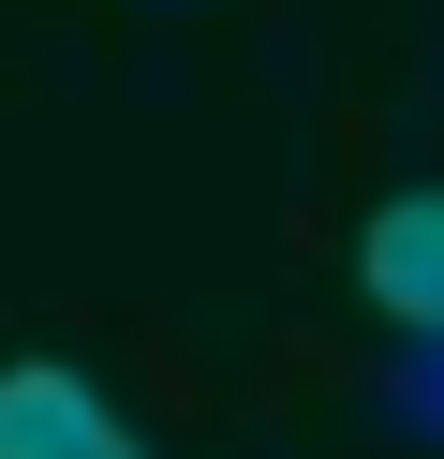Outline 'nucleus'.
<instances>
[{"label":"nucleus","instance_id":"7ed1b4c3","mask_svg":"<svg viewBox=\"0 0 444 459\" xmlns=\"http://www.w3.org/2000/svg\"><path fill=\"white\" fill-rule=\"evenodd\" d=\"M370 400H385V429H400V445H444V341H400Z\"/></svg>","mask_w":444,"mask_h":459},{"label":"nucleus","instance_id":"f03ea898","mask_svg":"<svg viewBox=\"0 0 444 459\" xmlns=\"http://www.w3.org/2000/svg\"><path fill=\"white\" fill-rule=\"evenodd\" d=\"M355 297L400 341H444V193H385L355 222Z\"/></svg>","mask_w":444,"mask_h":459},{"label":"nucleus","instance_id":"f257e3e1","mask_svg":"<svg viewBox=\"0 0 444 459\" xmlns=\"http://www.w3.org/2000/svg\"><path fill=\"white\" fill-rule=\"evenodd\" d=\"M0 459H148V445H134V415H118L89 370L15 356L0 370Z\"/></svg>","mask_w":444,"mask_h":459}]
</instances>
